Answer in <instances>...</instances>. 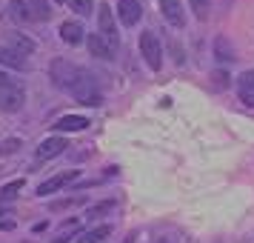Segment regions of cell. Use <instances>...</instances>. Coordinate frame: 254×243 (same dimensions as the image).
I'll use <instances>...</instances> for the list:
<instances>
[{"mask_svg": "<svg viewBox=\"0 0 254 243\" xmlns=\"http://www.w3.org/2000/svg\"><path fill=\"white\" fill-rule=\"evenodd\" d=\"M214 86H217V89H226V86H229V75H226V72H217V75H214Z\"/></svg>", "mask_w": 254, "mask_h": 243, "instance_id": "26", "label": "cell"}, {"mask_svg": "<svg viewBox=\"0 0 254 243\" xmlns=\"http://www.w3.org/2000/svg\"><path fill=\"white\" fill-rule=\"evenodd\" d=\"M69 92H71V97H74L77 103H83V106H100L103 103V94H100V89H97V83H94L92 75H86V72L74 81V86H71Z\"/></svg>", "mask_w": 254, "mask_h": 243, "instance_id": "1", "label": "cell"}, {"mask_svg": "<svg viewBox=\"0 0 254 243\" xmlns=\"http://www.w3.org/2000/svg\"><path fill=\"white\" fill-rule=\"evenodd\" d=\"M12 78H9V75H6V72H3V69H0V89H3V86H12Z\"/></svg>", "mask_w": 254, "mask_h": 243, "instance_id": "27", "label": "cell"}, {"mask_svg": "<svg viewBox=\"0 0 254 243\" xmlns=\"http://www.w3.org/2000/svg\"><path fill=\"white\" fill-rule=\"evenodd\" d=\"M109 209H115V203H112V200H103V203H94V206L89 209V218H97V215H103V212H109Z\"/></svg>", "mask_w": 254, "mask_h": 243, "instance_id": "25", "label": "cell"}, {"mask_svg": "<svg viewBox=\"0 0 254 243\" xmlns=\"http://www.w3.org/2000/svg\"><path fill=\"white\" fill-rule=\"evenodd\" d=\"M97 26H100V37H106L109 40V46L117 49L120 46V32H117V17L115 12L109 9V6H100V14H97Z\"/></svg>", "mask_w": 254, "mask_h": 243, "instance_id": "4", "label": "cell"}, {"mask_svg": "<svg viewBox=\"0 0 254 243\" xmlns=\"http://www.w3.org/2000/svg\"><path fill=\"white\" fill-rule=\"evenodd\" d=\"M237 92H240V100L246 106H254V69L243 72L240 81H237Z\"/></svg>", "mask_w": 254, "mask_h": 243, "instance_id": "13", "label": "cell"}, {"mask_svg": "<svg viewBox=\"0 0 254 243\" xmlns=\"http://www.w3.org/2000/svg\"><path fill=\"white\" fill-rule=\"evenodd\" d=\"M20 189H23V180H12V183H6L3 189H0V200H9V197H14Z\"/></svg>", "mask_w": 254, "mask_h": 243, "instance_id": "21", "label": "cell"}, {"mask_svg": "<svg viewBox=\"0 0 254 243\" xmlns=\"http://www.w3.org/2000/svg\"><path fill=\"white\" fill-rule=\"evenodd\" d=\"M55 3H63V0H55Z\"/></svg>", "mask_w": 254, "mask_h": 243, "instance_id": "30", "label": "cell"}, {"mask_svg": "<svg viewBox=\"0 0 254 243\" xmlns=\"http://www.w3.org/2000/svg\"><path fill=\"white\" fill-rule=\"evenodd\" d=\"M49 72H52V83L60 86V89H66V92H69L71 86H74V81L83 75V69H77V66L69 63V60H52Z\"/></svg>", "mask_w": 254, "mask_h": 243, "instance_id": "2", "label": "cell"}, {"mask_svg": "<svg viewBox=\"0 0 254 243\" xmlns=\"http://www.w3.org/2000/svg\"><path fill=\"white\" fill-rule=\"evenodd\" d=\"M74 177H77V169H69V172H63V174H55V177H49V180H43V183L37 186V195L46 197V195H52V192H60V189L69 186Z\"/></svg>", "mask_w": 254, "mask_h": 243, "instance_id": "7", "label": "cell"}, {"mask_svg": "<svg viewBox=\"0 0 254 243\" xmlns=\"http://www.w3.org/2000/svg\"><path fill=\"white\" fill-rule=\"evenodd\" d=\"M29 3V12L35 20H49L52 17V3L49 0H26Z\"/></svg>", "mask_w": 254, "mask_h": 243, "instance_id": "19", "label": "cell"}, {"mask_svg": "<svg viewBox=\"0 0 254 243\" xmlns=\"http://www.w3.org/2000/svg\"><path fill=\"white\" fill-rule=\"evenodd\" d=\"M89 126V120L80 115H66L60 117L58 123H55V132H83V129Z\"/></svg>", "mask_w": 254, "mask_h": 243, "instance_id": "14", "label": "cell"}, {"mask_svg": "<svg viewBox=\"0 0 254 243\" xmlns=\"http://www.w3.org/2000/svg\"><path fill=\"white\" fill-rule=\"evenodd\" d=\"M23 103H26L23 86L12 83V86H3V89H0V112H20Z\"/></svg>", "mask_w": 254, "mask_h": 243, "instance_id": "5", "label": "cell"}, {"mask_svg": "<svg viewBox=\"0 0 254 243\" xmlns=\"http://www.w3.org/2000/svg\"><path fill=\"white\" fill-rule=\"evenodd\" d=\"M66 146H69V143H66L63 138H46L40 146H37V158H40V161H52V158H58Z\"/></svg>", "mask_w": 254, "mask_h": 243, "instance_id": "11", "label": "cell"}, {"mask_svg": "<svg viewBox=\"0 0 254 243\" xmlns=\"http://www.w3.org/2000/svg\"><path fill=\"white\" fill-rule=\"evenodd\" d=\"M71 12H77L80 17H86V14H92V0H69Z\"/></svg>", "mask_w": 254, "mask_h": 243, "instance_id": "23", "label": "cell"}, {"mask_svg": "<svg viewBox=\"0 0 254 243\" xmlns=\"http://www.w3.org/2000/svg\"><path fill=\"white\" fill-rule=\"evenodd\" d=\"M3 215H6V212H3V209H0V218H3Z\"/></svg>", "mask_w": 254, "mask_h": 243, "instance_id": "29", "label": "cell"}, {"mask_svg": "<svg viewBox=\"0 0 254 243\" xmlns=\"http://www.w3.org/2000/svg\"><path fill=\"white\" fill-rule=\"evenodd\" d=\"M189 3H191V9H194L197 17H200V20H206L208 9H211V0H189Z\"/></svg>", "mask_w": 254, "mask_h": 243, "instance_id": "20", "label": "cell"}, {"mask_svg": "<svg viewBox=\"0 0 254 243\" xmlns=\"http://www.w3.org/2000/svg\"><path fill=\"white\" fill-rule=\"evenodd\" d=\"M123 243H134V238H126V241H123Z\"/></svg>", "mask_w": 254, "mask_h": 243, "instance_id": "28", "label": "cell"}, {"mask_svg": "<svg viewBox=\"0 0 254 243\" xmlns=\"http://www.w3.org/2000/svg\"><path fill=\"white\" fill-rule=\"evenodd\" d=\"M83 203V197H69V200H55V203H52V212H63V209H74V206H80Z\"/></svg>", "mask_w": 254, "mask_h": 243, "instance_id": "22", "label": "cell"}, {"mask_svg": "<svg viewBox=\"0 0 254 243\" xmlns=\"http://www.w3.org/2000/svg\"><path fill=\"white\" fill-rule=\"evenodd\" d=\"M160 9H163V17L174 26V29H180L186 23V14L180 9V0H160Z\"/></svg>", "mask_w": 254, "mask_h": 243, "instance_id": "10", "label": "cell"}, {"mask_svg": "<svg viewBox=\"0 0 254 243\" xmlns=\"http://www.w3.org/2000/svg\"><path fill=\"white\" fill-rule=\"evenodd\" d=\"M74 235H80V220L77 218L66 220V223L58 229V238H55L52 243H69V238H74Z\"/></svg>", "mask_w": 254, "mask_h": 243, "instance_id": "17", "label": "cell"}, {"mask_svg": "<svg viewBox=\"0 0 254 243\" xmlns=\"http://www.w3.org/2000/svg\"><path fill=\"white\" fill-rule=\"evenodd\" d=\"M9 14H12L17 23H29V20H35L32 12H29V3H26V0H12V3H9Z\"/></svg>", "mask_w": 254, "mask_h": 243, "instance_id": "18", "label": "cell"}, {"mask_svg": "<svg viewBox=\"0 0 254 243\" xmlns=\"http://www.w3.org/2000/svg\"><path fill=\"white\" fill-rule=\"evenodd\" d=\"M109 235H112V226H94V229L77 235V241L74 243H106Z\"/></svg>", "mask_w": 254, "mask_h": 243, "instance_id": "15", "label": "cell"}, {"mask_svg": "<svg viewBox=\"0 0 254 243\" xmlns=\"http://www.w3.org/2000/svg\"><path fill=\"white\" fill-rule=\"evenodd\" d=\"M0 63H3V66H9V69H26V66H29L23 55L12 52L9 46H0Z\"/></svg>", "mask_w": 254, "mask_h": 243, "instance_id": "16", "label": "cell"}, {"mask_svg": "<svg viewBox=\"0 0 254 243\" xmlns=\"http://www.w3.org/2000/svg\"><path fill=\"white\" fill-rule=\"evenodd\" d=\"M3 46H9L12 52H17V55H32L35 52V40L32 37H26V35H20V32H6V43Z\"/></svg>", "mask_w": 254, "mask_h": 243, "instance_id": "8", "label": "cell"}, {"mask_svg": "<svg viewBox=\"0 0 254 243\" xmlns=\"http://www.w3.org/2000/svg\"><path fill=\"white\" fill-rule=\"evenodd\" d=\"M60 37H63V43H69V46H80L83 23L80 20H66V23L60 26Z\"/></svg>", "mask_w": 254, "mask_h": 243, "instance_id": "12", "label": "cell"}, {"mask_svg": "<svg viewBox=\"0 0 254 243\" xmlns=\"http://www.w3.org/2000/svg\"><path fill=\"white\" fill-rule=\"evenodd\" d=\"M86 46H89V52H92L94 58H100V60H115V52L117 49L109 46V40L100 35H92L89 40H86Z\"/></svg>", "mask_w": 254, "mask_h": 243, "instance_id": "9", "label": "cell"}, {"mask_svg": "<svg viewBox=\"0 0 254 243\" xmlns=\"http://www.w3.org/2000/svg\"><path fill=\"white\" fill-rule=\"evenodd\" d=\"M17 149H20V140L17 138H6L0 143V155H14Z\"/></svg>", "mask_w": 254, "mask_h": 243, "instance_id": "24", "label": "cell"}, {"mask_svg": "<svg viewBox=\"0 0 254 243\" xmlns=\"http://www.w3.org/2000/svg\"><path fill=\"white\" fill-rule=\"evenodd\" d=\"M140 55L149 63L151 72L163 69V49H160V40H157L154 32H143V35H140Z\"/></svg>", "mask_w": 254, "mask_h": 243, "instance_id": "3", "label": "cell"}, {"mask_svg": "<svg viewBox=\"0 0 254 243\" xmlns=\"http://www.w3.org/2000/svg\"><path fill=\"white\" fill-rule=\"evenodd\" d=\"M140 17H143L140 0H117V20H120L123 26L140 23Z\"/></svg>", "mask_w": 254, "mask_h": 243, "instance_id": "6", "label": "cell"}]
</instances>
